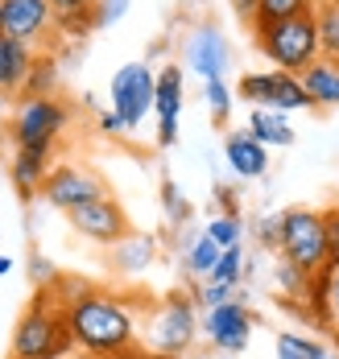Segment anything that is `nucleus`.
Masks as SVG:
<instances>
[{"label":"nucleus","mask_w":339,"mask_h":359,"mask_svg":"<svg viewBox=\"0 0 339 359\" xmlns=\"http://www.w3.org/2000/svg\"><path fill=\"white\" fill-rule=\"evenodd\" d=\"M67 310V330L75 339V347H83L87 355L95 359H112V355H124L137 339V326L128 318V310L108 297V293H79L75 302L62 306Z\"/></svg>","instance_id":"f257e3e1"},{"label":"nucleus","mask_w":339,"mask_h":359,"mask_svg":"<svg viewBox=\"0 0 339 359\" xmlns=\"http://www.w3.org/2000/svg\"><path fill=\"white\" fill-rule=\"evenodd\" d=\"M253 37H257V46H261V54L273 62V71L302 74L310 62L323 58L314 13L286 17V21H257V25H253Z\"/></svg>","instance_id":"f03ea898"},{"label":"nucleus","mask_w":339,"mask_h":359,"mask_svg":"<svg viewBox=\"0 0 339 359\" xmlns=\"http://www.w3.org/2000/svg\"><path fill=\"white\" fill-rule=\"evenodd\" d=\"M75 347L67 330V310L54 306V297H38L13 330V359H62Z\"/></svg>","instance_id":"7ed1b4c3"},{"label":"nucleus","mask_w":339,"mask_h":359,"mask_svg":"<svg viewBox=\"0 0 339 359\" xmlns=\"http://www.w3.org/2000/svg\"><path fill=\"white\" fill-rule=\"evenodd\" d=\"M277 252L286 256L290 269H298L302 277H319L327 269V231H323V211L294 207L281 215V240Z\"/></svg>","instance_id":"20e7f679"},{"label":"nucleus","mask_w":339,"mask_h":359,"mask_svg":"<svg viewBox=\"0 0 339 359\" xmlns=\"http://www.w3.org/2000/svg\"><path fill=\"white\" fill-rule=\"evenodd\" d=\"M67 124H71L67 104H58L54 95H25L17 104V116H13V141H17V149L50 153Z\"/></svg>","instance_id":"39448f33"},{"label":"nucleus","mask_w":339,"mask_h":359,"mask_svg":"<svg viewBox=\"0 0 339 359\" xmlns=\"http://www.w3.org/2000/svg\"><path fill=\"white\" fill-rule=\"evenodd\" d=\"M240 100H248L253 108H269V111H310V95L302 87L298 74L290 71H248L240 79Z\"/></svg>","instance_id":"423d86ee"},{"label":"nucleus","mask_w":339,"mask_h":359,"mask_svg":"<svg viewBox=\"0 0 339 359\" xmlns=\"http://www.w3.org/2000/svg\"><path fill=\"white\" fill-rule=\"evenodd\" d=\"M153 83H157V74L145 67V62H128V67H120L112 79V111L128 124V128H137L153 108Z\"/></svg>","instance_id":"0eeeda50"},{"label":"nucleus","mask_w":339,"mask_h":359,"mask_svg":"<svg viewBox=\"0 0 339 359\" xmlns=\"http://www.w3.org/2000/svg\"><path fill=\"white\" fill-rule=\"evenodd\" d=\"M41 198L50 207H58V211L71 215L75 207H87L95 198H108V186L95 178V174L75 170V165H58L54 174H46V182H41Z\"/></svg>","instance_id":"6e6552de"},{"label":"nucleus","mask_w":339,"mask_h":359,"mask_svg":"<svg viewBox=\"0 0 339 359\" xmlns=\"http://www.w3.org/2000/svg\"><path fill=\"white\" fill-rule=\"evenodd\" d=\"M182 62L199 74L203 83H215L227 74V62H232V50H227V37L215 29V25H194L182 41Z\"/></svg>","instance_id":"1a4fd4ad"},{"label":"nucleus","mask_w":339,"mask_h":359,"mask_svg":"<svg viewBox=\"0 0 339 359\" xmlns=\"http://www.w3.org/2000/svg\"><path fill=\"white\" fill-rule=\"evenodd\" d=\"M203 334L215 351L224 355H240L253 339V314L240 306V302H224V306H211L203 314Z\"/></svg>","instance_id":"9d476101"},{"label":"nucleus","mask_w":339,"mask_h":359,"mask_svg":"<svg viewBox=\"0 0 339 359\" xmlns=\"http://www.w3.org/2000/svg\"><path fill=\"white\" fill-rule=\"evenodd\" d=\"M194 334H199L194 306H190L187 297H170V302L157 310V318H153V347H157L161 355L174 359L194 343Z\"/></svg>","instance_id":"9b49d317"},{"label":"nucleus","mask_w":339,"mask_h":359,"mask_svg":"<svg viewBox=\"0 0 339 359\" xmlns=\"http://www.w3.org/2000/svg\"><path fill=\"white\" fill-rule=\"evenodd\" d=\"M71 227L87 240H100V244H120L128 236V215L120 211L116 198H95L87 207L71 211Z\"/></svg>","instance_id":"f8f14e48"},{"label":"nucleus","mask_w":339,"mask_h":359,"mask_svg":"<svg viewBox=\"0 0 339 359\" xmlns=\"http://www.w3.org/2000/svg\"><path fill=\"white\" fill-rule=\"evenodd\" d=\"M0 8H4V34L25 41V46L46 41L50 29H54L50 0H0Z\"/></svg>","instance_id":"ddd939ff"},{"label":"nucleus","mask_w":339,"mask_h":359,"mask_svg":"<svg viewBox=\"0 0 339 359\" xmlns=\"http://www.w3.org/2000/svg\"><path fill=\"white\" fill-rule=\"evenodd\" d=\"M224 157H227V165H232L236 178H261L265 170H269V149L257 144L248 133H227Z\"/></svg>","instance_id":"4468645a"},{"label":"nucleus","mask_w":339,"mask_h":359,"mask_svg":"<svg viewBox=\"0 0 339 359\" xmlns=\"http://www.w3.org/2000/svg\"><path fill=\"white\" fill-rule=\"evenodd\" d=\"M34 46L17 41V37L0 34V91H21L25 79H29V67H34Z\"/></svg>","instance_id":"2eb2a0df"},{"label":"nucleus","mask_w":339,"mask_h":359,"mask_svg":"<svg viewBox=\"0 0 339 359\" xmlns=\"http://www.w3.org/2000/svg\"><path fill=\"white\" fill-rule=\"evenodd\" d=\"M298 79H302V87H306V95H310L314 108H339V62L319 58Z\"/></svg>","instance_id":"dca6fc26"},{"label":"nucleus","mask_w":339,"mask_h":359,"mask_svg":"<svg viewBox=\"0 0 339 359\" xmlns=\"http://www.w3.org/2000/svg\"><path fill=\"white\" fill-rule=\"evenodd\" d=\"M153 111L161 116V124L178 120V111H182V67H174V62L161 67L157 83H153Z\"/></svg>","instance_id":"f3484780"},{"label":"nucleus","mask_w":339,"mask_h":359,"mask_svg":"<svg viewBox=\"0 0 339 359\" xmlns=\"http://www.w3.org/2000/svg\"><path fill=\"white\" fill-rule=\"evenodd\" d=\"M248 137L257 144H265V149H286V144H294V128H290V120L281 111L257 108L253 120H248Z\"/></svg>","instance_id":"a211bd4d"},{"label":"nucleus","mask_w":339,"mask_h":359,"mask_svg":"<svg viewBox=\"0 0 339 359\" xmlns=\"http://www.w3.org/2000/svg\"><path fill=\"white\" fill-rule=\"evenodd\" d=\"M46 157L50 153H34V149H17V157H13V165H8V178H13V186L29 198V194H38L41 182H46Z\"/></svg>","instance_id":"6ab92c4d"},{"label":"nucleus","mask_w":339,"mask_h":359,"mask_svg":"<svg viewBox=\"0 0 339 359\" xmlns=\"http://www.w3.org/2000/svg\"><path fill=\"white\" fill-rule=\"evenodd\" d=\"M153 260V240L149 236H124L120 240V248H116V269L120 273H141V269H149Z\"/></svg>","instance_id":"aec40b11"},{"label":"nucleus","mask_w":339,"mask_h":359,"mask_svg":"<svg viewBox=\"0 0 339 359\" xmlns=\"http://www.w3.org/2000/svg\"><path fill=\"white\" fill-rule=\"evenodd\" d=\"M314 21H319V46H323V58L339 62V8L335 4H319V8H314Z\"/></svg>","instance_id":"412c9836"},{"label":"nucleus","mask_w":339,"mask_h":359,"mask_svg":"<svg viewBox=\"0 0 339 359\" xmlns=\"http://www.w3.org/2000/svg\"><path fill=\"white\" fill-rule=\"evenodd\" d=\"M54 83H58V67H54V58H50V54H38L21 91H25V95H54Z\"/></svg>","instance_id":"4be33fe9"},{"label":"nucleus","mask_w":339,"mask_h":359,"mask_svg":"<svg viewBox=\"0 0 339 359\" xmlns=\"http://www.w3.org/2000/svg\"><path fill=\"white\" fill-rule=\"evenodd\" d=\"M314 8H319V0H261L257 21H286V17H302V13H314Z\"/></svg>","instance_id":"5701e85b"},{"label":"nucleus","mask_w":339,"mask_h":359,"mask_svg":"<svg viewBox=\"0 0 339 359\" xmlns=\"http://www.w3.org/2000/svg\"><path fill=\"white\" fill-rule=\"evenodd\" d=\"M277 359H323V343L306 334H277Z\"/></svg>","instance_id":"b1692460"},{"label":"nucleus","mask_w":339,"mask_h":359,"mask_svg":"<svg viewBox=\"0 0 339 359\" xmlns=\"http://www.w3.org/2000/svg\"><path fill=\"white\" fill-rule=\"evenodd\" d=\"M240 277H244V256H240V244L236 248H224L220 252V260H215V269H211V281L215 285H240Z\"/></svg>","instance_id":"393cba45"},{"label":"nucleus","mask_w":339,"mask_h":359,"mask_svg":"<svg viewBox=\"0 0 339 359\" xmlns=\"http://www.w3.org/2000/svg\"><path fill=\"white\" fill-rule=\"evenodd\" d=\"M215 248H236L240 244V215H215L211 223H207V231H203Z\"/></svg>","instance_id":"a878e982"},{"label":"nucleus","mask_w":339,"mask_h":359,"mask_svg":"<svg viewBox=\"0 0 339 359\" xmlns=\"http://www.w3.org/2000/svg\"><path fill=\"white\" fill-rule=\"evenodd\" d=\"M215 260H220V248L207 240V236H199L187 252V269L194 277H211V269H215Z\"/></svg>","instance_id":"bb28decb"},{"label":"nucleus","mask_w":339,"mask_h":359,"mask_svg":"<svg viewBox=\"0 0 339 359\" xmlns=\"http://www.w3.org/2000/svg\"><path fill=\"white\" fill-rule=\"evenodd\" d=\"M203 100H207V108L215 116V124H224L227 111H232V91H227L224 79H215V83H203Z\"/></svg>","instance_id":"cd10ccee"},{"label":"nucleus","mask_w":339,"mask_h":359,"mask_svg":"<svg viewBox=\"0 0 339 359\" xmlns=\"http://www.w3.org/2000/svg\"><path fill=\"white\" fill-rule=\"evenodd\" d=\"M323 231H327V269H339V207L323 211Z\"/></svg>","instance_id":"c85d7f7f"},{"label":"nucleus","mask_w":339,"mask_h":359,"mask_svg":"<svg viewBox=\"0 0 339 359\" xmlns=\"http://www.w3.org/2000/svg\"><path fill=\"white\" fill-rule=\"evenodd\" d=\"M128 13V0H95V29H108Z\"/></svg>","instance_id":"c756f323"},{"label":"nucleus","mask_w":339,"mask_h":359,"mask_svg":"<svg viewBox=\"0 0 339 359\" xmlns=\"http://www.w3.org/2000/svg\"><path fill=\"white\" fill-rule=\"evenodd\" d=\"M50 8H54V21H62V17H75V13L95 8V0H50Z\"/></svg>","instance_id":"7c9ffc66"},{"label":"nucleus","mask_w":339,"mask_h":359,"mask_svg":"<svg viewBox=\"0 0 339 359\" xmlns=\"http://www.w3.org/2000/svg\"><path fill=\"white\" fill-rule=\"evenodd\" d=\"M161 194H166V211H170V215H174L178 223H182V219L190 215V207L182 203V194H178V186H174V182H166V190H161Z\"/></svg>","instance_id":"2f4dec72"},{"label":"nucleus","mask_w":339,"mask_h":359,"mask_svg":"<svg viewBox=\"0 0 339 359\" xmlns=\"http://www.w3.org/2000/svg\"><path fill=\"white\" fill-rule=\"evenodd\" d=\"M277 240H281V215H265L261 219V244L265 248H277Z\"/></svg>","instance_id":"473e14b6"},{"label":"nucleus","mask_w":339,"mask_h":359,"mask_svg":"<svg viewBox=\"0 0 339 359\" xmlns=\"http://www.w3.org/2000/svg\"><path fill=\"white\" fill-rule=\"evenodd\" d=\"M224 302H232V285H215V281H211V285L203 289V306H207V310H211V306H224Z\"/></svg>","instance_id":"72a5a7b5"},{"label":"nucleus","mask_w":339,"mask_h":359,"mask_svg":"<svg viewBox=\"0 0 339 359\" xmlns=\"http://www.w3.org/2000/svg\"><path fill=\"white\" fill-rule=\"evenodd\" d=\"M232 13H236L244 25H253V21H257V13H261V0H232Z\"/></svg>","instance_id":"f704fd0d"},{"label":"nucleus","mask_w":339,"mask_h":359,"mask_svg":"<svg viewBox=\"0 0 339 359\" xmlns=\"http://www.w3.org/2000/svg\"><path fill=\"white\" fill-rule=\"evenodd\" d=\"M100 128H104L108 137H124V133H128V124H124L116 111H100Z\"/></svg>","instance_id":"c9c22d12"},{"label":"nucleus","mask_w":339,"mask_h":359,"mask_svg":"<svg viewBox=\"0 0 339 359\" xmlns=\"http://www.w3.org/2000/svg\"><path fill=\"white\" fill-rule=\"evenodd\" d=\"M323 277H327V302L339 314V269H323Z\"/></svg>","instance_id":"e433bc0d"},{"label":"nucleus","mask_w":339,"mask_h":359,"mask_svg":"<svg viewBox=\"0 0 339 359\" xmlns=\"http://www.w3.org/2000/svg\"><path fill=\"white\" fill-rule=\"evenodd\" d=\"M306 281H310V277H302L298 269H290V264L281 269V285L290 289V293H302V285H306Z\"/></svg>","instance_id":"4c0bfd02"},{"label":"nucleus","mask_w":339,"mask_h":359,"mask_svg":"<svg viewBox=\"0 0 339 359\" xmlns=\"http://www.w3.org/2000/svg\"><path fill=\"white\" fill-rule=\"evenodd\" d=\"M8 269H13V260H8V256H0V273H8Z\"/></svg>","instance_id":"58836bf2"},{"label":"nucleus","mask_w":339,"mask_h":359,"mask_svg":"<svg viewBox=\"0 0 339 359\" xmlns=\"http://www.w3.org/2000/svg\"><path fill=\"white\" fill-rule=\"evenodd\" d=\"M0 128H4V91H0Z\"/></svg>","instance_id":"ea45409f"},{"label":"nucleus","mask_w":339,"mask_h":359,"mask_svg":"<svg viewBox=\"0 0 339 359\" xmlns=\"http://www.w3.org/2000/svg\"><path fill=\"white\" fill-rule=\"evenodd\" d=\"M0 34H4V8H0Z\"/></svg>","instance_id":"a19ab883"},{"label":"nucleus","mask_w":339,"mask_h":359,"mask_svg":"<svg viewBox=\"0 0 339 359\" xmlns=\"http://www.w3.org/2000/svg\"><path fill=\"white\" fill-rule=\"evenodd\" d=\"M319 4H335V8H339V0H319Z\"/></svg>","instance_id":"79ce46f5"},{"label":"nucleus","mask_w":339,"mask_h":359,"mask_svg":"<svg viewBox=\"0 0 339 359\" xmlns=\"http://www.w3.org/2000/svg\"><path fill=\"white\" fill-rule=\"evenodd\" d=\"M323 359H339V355H331V351H323Z\"/></svg>","instance_id":"37998d69"}]
</instances>
